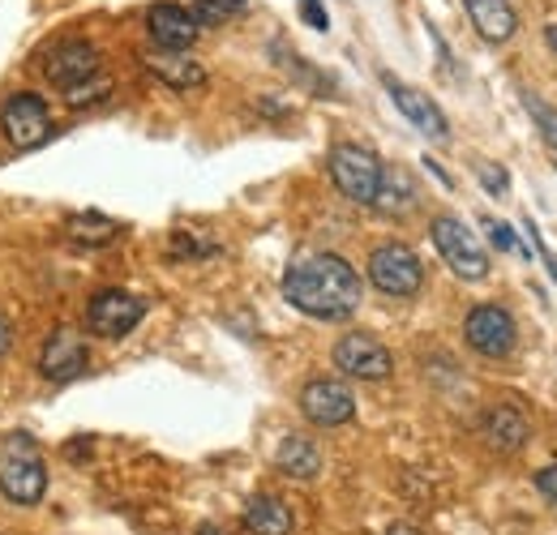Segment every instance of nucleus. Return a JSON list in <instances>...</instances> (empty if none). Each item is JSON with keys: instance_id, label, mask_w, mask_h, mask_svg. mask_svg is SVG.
<instances>
[{"instance_id": "f03ea898", "label": "nucleus", "mask_w": 557, "mask_h": 535, "mask_svg": "<svg viewBox=\"0 0 557 535\" xmlns=\"http://www.w3.org/2000/svg\"><path fill=\"white\" fill-rule=\"evenodd\" d=\"M0 493H4V501H13V506H39L44 493H48V468H44L35 441L22 437V433H13V437L4 441Z\"/></svg>"}, {"instance_id": "6ab92c4d", "label": "nucleus", "mask_w": 557, "mask_h": 535, "mask_svg": "<svg viewBox=\"0 0 557 535\" xmlns=\"http://www.w3.org/2000/svg\"><path fill=\"white\" fill-rule=\"evenodd\" d=\"M249 535H292V510L278 497H253L240 514Z\"/></svg>"}, {"instance_id": "1a4fd4ad", "label": "nucleus", "mask_w": 557, "mask_h": 535, "mask_svg": "<svg viewBox=\"0 0 557 535\" xmlns=\"http://www.w3.org/2000/svg\"><path fill=\"white\" fill-rule=\"evenodd\" d=\"M335 364H339V373H348L356 382H386L395 373V356L364 331H351L335 343Z\"/></svg>"}, {"instance_id": "9d476101", "label": "nucleus", "mask_w": 557, "mask_h": 535, "mask_svg": "<svg viewBox=\"0 0 557 535\" xmlns=\"http://www.w3.org/2000/svg\"><path fill=\"white\" fill-rule=\"evenodd\" d=\"M86 364H90V347H86L82 331H73V326H57L52 335L44 338L39 373H44L48 382L65 386V382H73V377H82V373H86Z\"/></svg>"}, {"instance_id": "9b49d317", "label": "nucleus", "mask_w": 557, "mask_h": 535, "mask_svg": "<svg viewBox=\"0 0 557 535\" xmlns=\"http://www.w3.org/2000/svg\"><path fill=\"white\" fill-rule=\"evenodd\" d=\"M300 411L305 420H313L318 428H339L356 415V399L344 382L335 377H313L305 390H300Z\"/></svg>"}, {"instance_id": "4468645a", "label": "nucleus", "mask_w": 557, "mask_h": 535, "mask_svg": "<svg viewBox=\"0 0 557 535\" xmlns=\"http://www.w3.org/2000/svg\"><path fill=\"white\" fill-rule=\"evenodd\" d=\"M44 73H48V82H52V86L70 90V86L90 82V77L99 73V52H95L90 43H82V39H70V43L52 48V57L44 61Z\"/></svg>"}, {"instance_id": "c756f323", "label": "nucleus", "mask_w": 557, "mask_h": 535, "mask_svg": "<svg viewBox=\"0 0 557 535\" xmlns=\"http://www.w3.org/2000/svg\"><path fill=\"white\" fill-rule=\"evenodd\" d=\"M545 39H549V48L557 52V26H545Z\"/></svg>"}, {"instance_id": "4be33fe9", "label": "nucleus", "mask_w": 557, "mask_h": 535, "mask_svg": "<svg viewBox=\"0 0 557 535\" xmlns=\"http://www.w3.org/2000/svg\"><path fill=\"white\" fill-rule=\"evenodd\" d=\"M240 9H245V0H198L189 13H194L198 26H223V22H232Z\"/></svg>"}, {"instance_id": "ddd939ff", "label": "nucleus", "mask_w": 557, "mask_h": 535, "mask_svg": "<svg viewBox=\"0 0 557 535\" xmlns=\"http://www.w3.org/2000/svg\"><path fill=\"white\" fill-rule=\"evenodd\" d=\"M146 30H150L154 48H163V52H189L202 26L194 22V13H189L185 4L159 0V4L146 9Z\"/></svg>"}, {"instance_id": "cd10ccee", "label": "nucleus", "mask_w": 557, "mask_h": 535, "mask_svg": "<svg viewBox=\"0 0 557 535\" xmlns=\"http://www.w3.org/2000/svg\"><path fill=\"white\" fill-rule=\"evenodd\" d=\"M9 343H13V331H9V322H4V318H0V356H4V351H9Z\"/></svg>"}, {"instance_id": "20e7f679", "label": "nucleus", "mask_w": 557, "mask_h": 535, "mask_svg": "<svg viewBox=\"0 0 557 535\" xmlns=\"http://www.w3.org/2000/svg\"><path fill=\"white\" fill-rule=\"evenodd\" d=\"M369 283H373L382 296L412 300L420 287H424V266H420V258L408 245L391 240V245H377V249L369 253Z\"/></svg>"}, {"instance_id": "423d86ee", "label": "nucleus", "mask_w": 557, "mask_h": 535, "mask_svg": "<svg viewBox=\"0 0 557 535\" xmlns=\"http://www.w3.org/2000/svg\"><path fill=\"white\" fill-rule=\"evenodd\" d=\"M146 318V300L121 287H103L86 304V331L99 338H125Z\"/></svg>"}, {"instance_id": "0eeeda50", "label": "nucleus", "mask_w": 557, "mask_h": 535, "mask_svg": "<svg viewBox=\"0 0 557 535\" xmlns=\"http://www.w3.org/2000/svg\"><path fill=\"white\" fill-rule=\"evenodd\" d=\"M0 134L17 150H35L52 134V112L39 95H9L0 103Z\"/></svg>"}, {"instance_id": "2eb2a0df", "label": "nucleus", "mask_w": 557, "mask_h": 535, "mask_svg": "<svg viewBox=\"0 0 557 535\" xmlns=\"http://www.w3.org/2000/svg\"><path fill=\"white\" fill-rule=\"evenodd\" d=\"M481 433H485V441L493 446V450H502V455H515V450H523V446H528V437H532V424H528V415H523L519 407L502 402V407H493V411L485 415Z\"/></svg>"}, {"instance_id": "c85d7f7f", "label": "nucleus", "mask_w": 557, "mask_h": 535, "mask_svg": "<svg viewBox=\"0 0 557 535\" xmlns=\"http://www.w3.org/2000/svg\"><path fill=\"white\" fill-rule=\"evenodd\" d=\"M541 253H545V266L554 270V278H557V258H554V253H549V249H545V245H541Z\"/></svg>"}, {"instance_id": "7ed1b4c3", "label": "nucleus", "mask_w": 557, "mask_h": 535, "mask_svg": "<svg viewBox=\"0 0 557 535\" xmlns=\"http://www.w3.org/2000/svg\"><path fill=\"white\" fill-rule=\"evenodd\" d=\"M382 176H386V167H382V159L373 150H364L356 141H339L331 150V181L339 185V194L348 201L373 206L377 194H382Z\"/></svg>"}, {"instance_id": "a878e982", "label": "nucleus", "mask_w": 557, "mask_h": 535, "mask_svg": "<svg viewBox=\"0 0 557 535\" xmlns=\"http://www.w3.org/2000/svg\"><path fill=\"white\" fill-rule=\"evenodd\" d=\"M536 488H541V497H545V501L557 510V463H549V468L536 471Z\"/></svg>"}, {"instance_id": "7c9ffc66", "label": "nucleus", "mask_w": 557, "mask_h": 535, "mask_svg": "<svg viewBox=\"0 0 557 535\" xmlns=\"http://www.w3.org/2000/svg\"><path fill=\"white\" fill-rule=\"evenodd\" d=\"M386 535H420V532H412V527H391Z\"/></svg>"}, {"instance_id": "39448f33", "label": "nucleus", "mask_w": 557, "mask_h": 535, "mask_svg": "<svg viewBox=\"0 0 557 535\" xmlns=\"http://www.w3.org/2000/svg\"><path fill=\"white\" fill-rule=\"evenodd\" d=\"M433 245H437L442 262L455 270L459 278L476 283V278H485L488 274V253L481 249V240H476L455 214H437V219H433Z\"/></svg>"}, {"instance_id": "b1692460", "label": "nucleus", "mask_w": 557, "mask_h": 535, "mask_svg": "<svg viewBox=\"0 0 557 535\" xmlns=\"http://www.w3.org/2000/svg\"><path fill=\"white\" fill-rule=\"evenodd\" d=\"M481 227H485L488 240H493L502 253H523V245H519V236H515L510 223H502V219H481Z\"/></svg>"}, {"instance_id": "412c9836", "label": "nucleus", "mask_w": 557, "mask_h": 535, "mask_svg": "<svg viewBox=\"0 0 557 535\" xmlns=\"http://www.w3.org/2000/svg\"><path fill=\"white\" fill-rule=\"evenodd\" d=\"M523 108L532 112V121H536L541 137H545V141L557 150V108H554V103H545L536 90H523Z\"/></svg>"}, {"instance_id": "f257e3e1", "label": "nucleus", "mask_w": 557, "mask_h": 535, "mask_svg": "<svg viewBox=\"0 0 557 535\" xmlns=\"http://www.w3.org/2000/svg\"><path fill=\"white\" fill-rule=\"evenodd\" d=\"M283 296L309 318L339 322L360 309V274L339 253H305L283 270Z\"/></svg>"}, {"instance_id": "bb28decb", "label": "nucleus", "mask_w": 557, "mask_h": 535, "mask_svg": "<svg viewBox=\"0 0 557 535\" xmlns=\"http://www.w3.org/2000/svg\"><path fill=\"white\" fill-rule=\"evenodd\" d=\"M300 17H305L313 30H326V26H331V17H326L322 0H300Z\"/></svg>"}, {"instance_id": "393cba45", "label": "nucleus", "mask_w": 557, "mask_h": 535, "mask_svg": "<svg viewBox=\"0 0 557 535\" xmlns=\"http://www.w3.org/2000/svg\"><path fill=\"white\" fill-rule=\"evenodd\" d=\"M476 176H481V185H485L493 198H506V194H510V176H506L497 163H481Z\"/></svg>"}, {"instance_id": "aec40b11", "label": "nucleus", "mask_w": 557, "mask_h": 535, "mask_svg": "<svg viewBox=\"0 0 557 535\" xmlns=\"http://www.w3.org/2000/svg\"><path fill=\"white\" fill-rule=\"evenodd\" d=\"M65 232H70L73 245H86V249H103V245H112L116 236H121V223L116 219H108V214H73L65 219Z\"/></svg>"}, {"instance_id": "a211bd4d", "label": "nucleus", "mask_w": 557, "mask_h": 535, "mask_svg": "<svg viewBox=\"0 0 557 535\" xmlns=\"http://www.w3.org/2000/svg\"><path fill=\"white\" fill-rule=\"evenodd\" d=\"M275 468L283 475H292V480H313L318 471H322V450L309 441V437H283L275 450Z\"/></svg>"}, {"instance_id": "6e6552de", "label": "nucleus", "mask_w": 557, "mask_h": 535, "mask_svg": "<svg viewBox=\"0 0 557 535\" xmlns=\"http://www.w3.org/2000/svg\"><path fill=\"white\" fill-rule=\"evenodd\" d=\"M463 338H468L472 351H481L488 360H506L519 343V331H515V318L502 304H476L463 318Z\"/></svg>"}, {"instance_id": "5701e85b", "label": "nucleus", "mask_w": 557, "mask_h": 535, "mask_svg": "<svg viewBox=\"0 0 557 535\" xmlns=\"http://www.w3.org/2000/svg\"><path fill=\"white\" fill-rule=\"evenodd\" d=\"M108 95H112V82H108L103 73H95L90 82H77V86L65 90V103H70V108H90V103H103Z\"/></svg>"}, {"instance_id": "2f4dec72", "label": "nucleus", "mask_w": 557, "mask_h": 535, "mask_svg": "<svg viewBox=\"0 0 557 535\" xmlns=\"http://www.w3.org/2000/svg\"><path fill=\"white\" fill-rule=\"evenodd\" d=\"M198 535H223V532H219V527H210V523H207V527H198Z\"/></svg>"}, {"instance_id": "dca6fc26", "label": "nucleus", "mask_w": 557, "mask_h": 535, "mask_svg": "<svg viewBox=\"0 0 557 535\" xmlns=\"http://www.w3.org/2000/svg\"><path fill=\"white\" fill-rule=\"evenodd\" d=\"M463 9L485 43H506L519 30V13L510 0H463Z\"/></svg>"}, {"instance_id": "f3484780", "label": "nucleus", "mask_w": 557, "mask_h": 535, "mask_svg": "<svg viewBox=\"0 0 557 535\" xmlns=\"http://www.w3.org/2000/svg\"><path fill=\"white\" fill-rule=\"evenodd\" d=\"M141 65L150 69L163 86H172V90H198V86H207V69L198 65L194 57H185V52H150V57H141Z\"/></svg>"}, {"instance_id": "f8f14e48", "label": "nucleus", "mask_w": 557, "mask_h": 535, "mask_svg": "<svg viewBox=\"0 0 557 535\" xmlns=\"http://www.w3.org/2000/svg\"><path fill=\"white\" fill-rule=\"evenodd\" d=\"M382 86L391 90V99H395V108L408 116V125H417L424 137H433V141H446L450 137V121H446V112L424 95L417 86H408V82H399L395 73H382Z\"/></svg>"}]
</instances>
